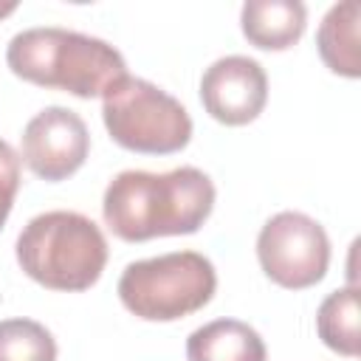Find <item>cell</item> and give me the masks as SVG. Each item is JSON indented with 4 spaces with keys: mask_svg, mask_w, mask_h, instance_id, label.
<instances>
[{
    "mask_svg": "<svg viewBox=\"0 0 361 361\" xmlns=\"http://www.w3.org/2000/svg\"><path fill=\"white\" fill-rule=\"evenodd\" d=\"M214 209V183L197 166L169 172H118L102 200L107 228L127 243L195 234Z\"/></svg>",
    "mask_w": 361,
    "mask_h": 361,
    "instance_id": "obj_1",
    "label": "cell"
},
{
    "mask_svg": "<svg viewBox=\"0 0 361 361\" xmlns=\"http://www.w3.org/2000/svg\"><path fill=\"white\" fill-rule=\"evenodd\" d=\"M6 62L14 76L79 99L104 96L127 76L124 56L104 39L68 28H25L11 37Z\"/></svg>",
    "mask_w": 361,
    "mask_h": 361,
    "instance_id": "obj_2",
    "label": "cell"
},
{
    "mask_svg": "<svg viewBox=\"0 0 361 361\" xmlns=\"http://www.w3.org/2000/svg\"><path fill=\"white\" fill-rule=\"evenodd\" d=\"M20 268L51 290H87L107 265L102 228L79 212H45L25 223L17 237Z\"/></svg>",
    "mask_w": 361,
    "mask_h": 361,
    "instance_id": "obj_3",
    "label": "cell"
},
{
    "mask_svg": "<svg viewBox=\"0 0 361 361\" xmlns=\"http://www.w3.org/2000/svg\"><path fill=\"white\" fill-rule=\"evenodd\" d=\"M217 290L212 259L197 251H172L149 259H135L121 271L118 299L144 322H175L203 305Z\"/></svg>",
    "mask_w": 361,
    "mask_h": 361,
    "instance_id": "obj_4",
    "label": "cell"
},
{
    "mask_svg": "<svg viewBox=\"0 0 361 361\" xmlns=\"http://www.w3.org/2000/svg\"><path fill=\"white\" fill-rule=\"evenodd\" d=\"M102 118L110 138L130 152L169 155L183 149L192 138L186 107L138 76H124L104 93Z\"/></svg>",
    "mask_w": 361,
    "mask_h": 361,
    "instance_id": "obj_5",
    "label": "cell"
},
{
    "mask_svg": "<svg viewBox=\"0 0 361 361\" xmlns=\"http://www.w3.org/2000/svg\"><path fill=\"white\" fill-rule=\"evenodd\" d=\"M257 257L271 282L288 290H302L324 279L330 240L313 217L302 212H279L259 228Z\"/></svg>",
    "mask_w": 361,
    "mask_h": 361,
    "instance_id": "obj_6",
    "label": "cell"
},
{
    "mask_svg": "<svg viewBox=\"0 0 361 361\" xmlns=\"http://www.w3.org/2000/svg\"><path fill=\"white\" fill-rule=\"evenodd\" d=\"M90 152V133L79 113L68 107L39 110L23 130L20 158L42 180L71 178Z\"/></svg>",
    "mask_w": 361,
    "mask_h": 361,
    "instance_id": "obj_7",
    "label": "cell"
},
{
    "mask_svg": "<svg viewBox=\"0 0 361 361\" xmlns=\"http://www.w3.org/2000/svg\"><path fill=\"white\" fill-rule=\"evenodd\" d=\"M200 102L214 121L243 127L262 113L268 102V76L251 56H220L200 79Z\"/></svg>",
    "mask_w": 361,
    "mask_h": 361,
    "instance_id": "obj_8",
    "label": "cell"
},
{
    "mask_svg": "<svg viewBox=\"0 0 361 361\" xmlns=\"http://www.w3.org/2000/svg\"><path fill=\"white\" fill-rule=\"evenodd\" d=\"M307 8L299 0H248L240 11L243 37L262 51H285L299 42Z\"/></svg>",
    "mask_w": 361,
    "mask_h": 361,
    "instance_id": "obj_9",
    "label": "cell"
},
{
    "mask_svg": "<svg viewBox=\"0 0 361 361\" xmlns=\"http://www.w3.org/2000/svg\"><path fill=\"white\" fill-rule=\"evenodd\" d=\"M262 336L240 319H214L186 341L189 361H265Z\"/></svg>",
    "mask_w": 361,
    "mask_h": 361,
    "instance_id": "obj_10",
    "label": "cell"
},
{
    "mask_svg": "<svg viewBox=\"0 0 361 361\" xmlns=\"http://www.w3.org/2000/svg\"><path fill=\"white\" fill-rule=\"evenodd\" d=\"M358 20H361V6L355 0L336 3L316 34V48L322 62L347 79L361 76V45H358Z\"/></svg>",
    "mask_w": 361,
    "mask_h": 361,
    "instance_id": "obj_11",
    "label": "cell"
},
{
    "mask_svg": "<svg viewBox=\"0 0 361 361\" xmlns=\"http://www.w3.org/2000/svg\"><path fill=\"white\" fill-rule=\"evenodd\" d=\"M316 333L319 338L338 355H358V288L347 285L333 290L316 310Z\"/></svg>",
    "mask_w": 361,
    "mask_h": 361,
    "instance_id": "obj_12",
    "label": "cell"
},
{
    "mask_svg": "<svg viewBox=\"0 0 361 361\" xmlns=\"http://www.w3.org/2000/svg\"><path fill=\"white\" fill-rule=\"evenodd\" d=\"M0 361H56V341L34 319H3Z\"/></svg>",
    "mask_w": 361,
    "mask_h": 361,
    "instance_id": "obj_13",
    "label": "cell"
},
{
    "mask_svg": "<svg viewBox=\"0 0 361 361\" xmlns=\"http://www.w3.org/2000/svg\"><path fill=\"white\" fill-rule=\"evenodd\" d=\"M17 189H20V155L11 149L8 141L0 138V228L11 214Z\"/></svg>",
    "mask_w": 361,
    "mask_h": 361,
    "instance_id": "obj_14",
    "label": "cell"
},
{
    "mask_svg": "<svg viewBox=\"0 0 361 361\" xmlns=\"http://www.w3.org/2000/svg\"><path fill=\"white\" fill-rule=\"evenodd\" d=\"M17 8V3H0V17H6V14H11Z\"/></svg>",
    "mask_w": 361,
    "mask_h": 361,
    "instance_id": "obj_15",
    "label": "cell"
}]
</instances>
